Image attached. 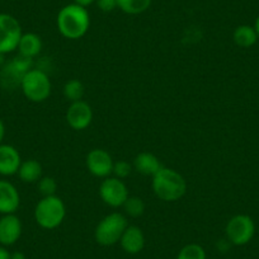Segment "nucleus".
<instances>
[{"mask_svg": "<svg viewBox=\"0 0 259 259\" xmlns=\"http://www.w3.org/2000/svg\"><path fill=\"white\" fill-rule=\"evenodd\" d=\"M57 29L68 39H79L85 36L91 27V16L84 7L68 4L57 14Z\"/></svg>", "mask_w": 259, "mask_h": 259, "instance_id": "1", "label": "nucleus"}, {"mask_svg": "<svg viewBox=\"0 0 259 259\" xmlns=\"http://www.w3.org/2000/svg\"><path fill=\"white\" fill-rule=\"evenodd\" d=\"M151 187L156 197L164 202H176L187 192V183L183 176L166 166H161L160 170L153 177Z\"/></svg>", "mask_w": 259, "mask_h": 259, "instance_id": "2", "label": "nucleus"}, {"mask_svg": "<svg viewBox=\"0 0 259 259\" xmlns=\"http://www.w3.org/2000/svg\"><path fill=\"white\" fill-rule=\"evenodd\" d=\"M66 216L65 203L59 196L42 197L34 208V219L37 225L46 230L59 228Z\"/></svg>", "mask_w": 259, "mask_h": 259, "instance_id": "3", "label": "nucleus"}, {"mask_svg": "<svg viewBox=\"0 0 259 259\" xmlns=\"http://www.w3.org/2000/svg\"><path fill=\"white\" fill-rule=\"evenodd\" d=\"M127 226H128V223L123 213H108L97 225L94 238H96L97 243L102 246L114 245V244L119 243V239Z\"/></svg>", "mask_w": 259, "mask_h": 259, "instance_id": "4", "label": "nucleus"}, {"mask_svg": "<svg viewBox=\"0 0 259 259\" xmlns=\"http://www.w3.org/2000/svg\"><path fill=\"white\" fill-rule=\"evenodd\" d=\"M21 88L24 97L34 103H41L49 99L51 94V80L41 69H31L23 75Z\"/></svg>", "mask_w": 259, "mask_h": 259, "instance_id": "5", "label": "nucleus"}, {"mask_svg": "<svg viewBox=\"0 0 259 259\" xmlns=\"http://www.w3.org/2000/svg\"><path fill=\"white\" fill-rule=\"evenodd\" d=\"M254 233H255V224L248 215H235L226 224V239L233 245H245L253 239Z\"/></svg>", "mask_w": 259, "mask_h": 259, "instance_id": "6", "label": "nucleus"}, {"mask_svg": "<svg viewBox=\"0 0 259 259\" xmlns=\"http://www.w3.org/2000/svg\"><path fill=\"white\" fill-rule=\"evenodd\" d=\"M19 22L13 16L0 13V54H9L17 50L22 37Z\"/></svg>", "mask_w": 259, "mask_h": 259, "instance_id": "7", "label": "nucleus"}, {"mask_svg": "<svg viewBox=\"0 0 259 259\" xmlns=\"http://www.w3.org/2000/svg\"><path fill=\"white\" fill-rule=\"evenodd\" d=\"M99 196L109 207H122L128 198V189L122 179L116 177H107L99 186Z\"/></svg>", "mask_w": 259, "mask_h": 259, "instance_id": "8", "label": "nucleus"}, {"mask_svg": "<svg viewBox=\"0 0 259 259\" xmlns=\"http://www.w3.org/2000/svg\"><path fill=\"white\" fill-rule=\"evenodd\" d=\"M85 164L92 176L97 178H107L111 177L113 171L114 161L108 151L103 149H93L87 155Z\"/></svg>", "mask_w": 259, "mask_h": 259, "instance_id": "9", "label": "nucleus"}, {"mask_svg": "<svg viewBox=\"0 0 259 259\" xmlns=\"http://www.w3.org/2000/svg\"><path fill=\"white\" fill-rule=\"evenodd\" d=\"M66 121L73 130H85L93 121V109L83 99L73 102L66 111Z\"/></svg>", "mask_w": 259, "mask_h": 259, "instance_id": "10", "label": "nucleus"}, {"mask_svg": "<svg viewBox=\"0 0 259 259\" xmlns=\"http://www.w3.org/2000/svg\"><path fill=\"white\" fill-rule=\"evenodd\" d=\"M22 235V223L14 213L3 215L0 219V244L9 246L16 244Z\"/></svg>", "mask_w": 259, "mask_h": 259, "instance_id": "11", "label": "nucleus"}, {"mask_svg": "<svg viewBox=\"0 0 259 259\" xmlns=\"http://www.w3.org/2000/svg\"><path fill=\"white\" fill-rule=\"evenodd\" d=\"M121 248L127 254H138L145 246V235L136 225H128L119 239Z\"/></svg>", "mask_w": 259, "mask_h": 259, "instance_id": "12", "label": "nucleus"}, {"mask_svg": "<svg viewBox=\"0 0 259 259\" xmlns=\"http://www.w3.org/2000/svg\"><path fill=\"white\" fill-rule=\"evenodd\" d=\"M21 197L16 187L8 181H0V213H14L19 207Z\"/></svg>", "mask_w": 259, "mask_h": 259, "instance_id": "13", "label": "nucleus"}, {"mask_svg": "<svg viewBox=\"0 0 259 259\" xmlns=\"http://www.w3.org/2000/svg\"><path fill=\"white\" fill-rule=\"evenodd\" d=\"M22 164L18 150L12 145H0V174L2 176H14L18 173Z\"/></svg>", "mask_w": 259, "mask_h": 259, "instance_id": "14", "label": "nucleus"}, {"mask_svg": "<svg viewBox=\"0 0 259 259\" xmlns=\"http://www.w3.org/2000/svg\"><path fill=\"white\" fill-rule=\"evenodd\" d=\"M134 169L143 176L154 177L161 169V163L158 156L151 153H140L134 159Z\"/></svg>", "mask_w": 259, "mask_h": 259, "instance_id": "15", "label": "nucleus"}, {"mask_svg": "<svg viewBox=\"0 0 259 259\" xmlns=\"http://www.w3.org/2000/svg\"><path fill=\"white\" fill-rule=\"evenodd\" d=\"M17 50L19 55L27 59H33L41 52L42 50V39L38 34L36 33H23Z\"/></svg>", "mask_w": 259, "mask_h": 259, "instance_id": "16", "label": "nucleus"}, {"mask_svg": "<svg viewBox=\"0 0 259 259\" xmlns=\"http://www.w3.org/2000/svg\"><path fill=\"white\" fill-rule=\"evenodd\" d=\"M17 174L24 183H36L42 178V165L34 159H28L22 161Z\"/></svg>", "mask_w": 259, "mask_h": 259, "instance_id": "17", "label": "nucleus"}, {"mask_svg": "<svg viewBox=\"0 0 259 259\" xmlns=\"http://www.w3.org/2000/svg\"><path fill=\"white\" fill-rule=\"evenodd\" d=\"M258 38L259 37L256 34L254 27L248 26V24H241V26L236 27L233 33L234 42L239 47H243V49H248V47L254 46Z\"/></svg>", "mask_w": 259, "mask_h": 259, "instance_id": "18", "label": "nucleus"}, {"mask_svg": "<svg viewBox=\"0 0 259 259\" xmlns=\"http://www.w3.org/2000/svg\"><path fill=\"white\" fill-rule=\"evenodd\" d=\"M153 0H117L118 8L123 13L136 16L148 11Z\"/></svg>", "mask_w": 259, "mask_h": 259, "instance_id": "19", "label": "nucleus"}, {"mask_svg": "<svg viewBox=\"0 0 259 259\" xmlns=\"http://www.w3.org/2000/svg\"><path fill=\"white\" fill-rule=\"evenodd\" d=\"M64 97L68 99L70 103L73 102L81 101L85 93V88H84L83 83L78 79H71V80L66 81L64 85Z\"/></svg>", "mask_w": 259, "mask_h": 259, "instance_id": "20", "label": "nucleus"}, {"mask_svg": "<svg viewBox=\"0 0 259 259\" xmlns=\"http://www.w3.org/2000/svg\"><path fill=\"white\" fill-rule=\"evenodd\" d=\"M122 207H123L126 215L131 216V218H140L145 212V203L138 196H128Z\"/></svg>", "mask_w": 259, "mask_h": 259, "instance_id": "21", "label": "nucleus"}, {"mask_svg": "<svg viewBox=\"0 0 259 259\" xmlns=\"http://www.w3.org/2000/svg\"><path fill=\"white\" fill-rule=\"evenodd\" d=\"M177 259H206V251L200 244H187L181 249Z\"/></svg>", "mask_w": 259, "mask_h": 259, "instance_id": "22", "label": "nucleus"}, {"mask_svg": "<svg viewBox=\"0 0 259 259\" xmlns=\"http://www.w3.org/2000/svg\"><path fill=\"white\" fill-rule=\"evenodd\" d=\"M37 187H38L39 193L44 197H49V196H55L57 191V183L55 178L52 177H42L38 182H37Z\"/></svg>", "mask_w": 259, "mask_h": 259, "instance_id": "23", "label": "nucleus"}, {"mask_svg": "<svg viewBox=\"0 0 259 259\" xmlns=\"http://www.w3.org/2000/svg\"><path fill=\"white\" fill-rule=\"evenodd\" d=\"M131 171H133V165H131L128 161L119 160L113 164V171H112V174H113L116 178L124 179L131 174Z\"/></svg>", "mask_w": 259, "mask_h": 259, "instance_id": "24", "label": "nucleus"}, {"mask_svg": "<svg viewBox=\"0 0 259 259\" xmlns=\"http://www.w3.org/2000/svg\"><path fill=\"white\" fill-rule=\"evenodd\" d=\"M96 4L102 12H104V13H109V12L118 8L117 0H96Z\"/></svg>", "mask_w": 259, "mask_h": 259, "instance_id": "25", "label": "nucleus"}, {"mask_svg": "<svg viewBox=\"0 0 259 259\" xmlns=\"http://www.w3.org/2000/svg\"><path fill=\"white\" fill-rule=\"evenodd\" d=\"M74 3L78 4V6L80 7H84V8H87V7L92 6L93 3H96V0H73Z\"/></svg>", "mask_w": 259, "mask_h": 259, "instance_id": "26", "label": "nucleus"}, {"mask_svg": "<svg viewBox=\"0 0 259 259\" xmlns=\"http://www.w3.org/2000/svg\"><path fill=\"white\" fill-rule=\"evenodd\" d=\"M12 254L4 246H0V259H11Z\"/></svg>", "mask_w": 259, "mask_h": 259, "instance_id": "27", "label": "nucleus"}, {"mask_svg": "<svg viewBox=\"0 0 259 259\" xmlns=\"http://www.w3.org/2000/svg\"><path fill=\"white\" fill-rule=\"evenodd\" d=\"M4 135H6V127H4L3 121L0 119V145H2V141H3Z\"/></svg>", "mask_w": 259, "mask_h": 259, "instance_id": "28", "label": "nucleus"}, {"mask_svg": "<svg viewBox=\"0 0 259 259\" xmlns=\"http://www.w3.org/2000/svg\"><path fill=\"white\" fill-rule=\"evenodd\" d=\"M11 259H26V255H24L22 251H14V253L12 254Z\"/></svg>", "mask_w": 259, "mask_h": 259, "instance_id": "29", "label": "nucleus"}, {"mask_svg": "<svg viewBox=\"0 0 259 259\" xmlns=\"http://www.w3.org/2000/svg\"><path fill=\"white\" fill-rule=\"evenodd\" d=\"M254 29H255L256 34H258V37H259V16L256 17V19H255V23H254Z\"/></svg>", "mask_w": 259, "mask_h": 259, "instance_id": "30", "label": "nucleus"}, {"mask_svg": "<svg viewBox=\"0 0 259 259\" xmlns=\"http://www.w3.org/2000/svg\"><path fill=\"white\" fill-rule=\"evenodd\" d=\"M3 62H4V55L0 54V65L3 64Z\"/></svg>", "mask_w": 259, "mask_h": 259, "instance_id": "31", "label": "nucleus"}]
</instances>
